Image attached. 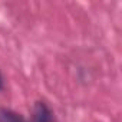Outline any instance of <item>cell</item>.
Returning a JSON list of instances; mask_svg holds the SVG:
<instances>
[{"mask_svg": "<svg viewBox=\"0 0 122 122\" xmlns=\"http://www.w3.org/2000/svg\"><path fill=\"white\" fill-rule=\"evenodd\" d=\"M29 122H57L55 112L45 101H36L32 109L30 121Z\"/></svg>", "mask_w": 122, "mask_h": 122, "instance_id": "1", "label": "cell"}, {"mask_svg": "<svg viewBox=\"0 0 122 122\" xmlns=\"http://www.w3.org/2000/svg\"><path fill=\"white\" fill-rule=\"evenodd\" d=\"M0 122H29V121L20 112L12 108L2 106L0 108Z\"/></svg>", "mask_w": 122, "mask_h": 122, "instance_id": "2", "label": "cell"}, {"mask_svg": "<svg viewBox=\"0 0 122 122\" xmlns=\"http://www.w3.org/2000/svg\"><path fill=\"white\" fill-rule=\"evenodd\" d=\"M5 89V78H3V73L0 71V92Z\"/></svg>", "mask_w": 122, "mask_h": 122, "instance_id": "3", "label": "cell"}]
</instances>
